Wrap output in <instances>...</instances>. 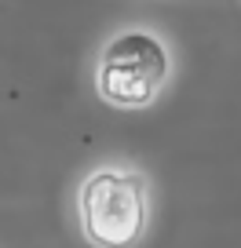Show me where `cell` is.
Wrapping results in <instances>:
<instances>
[{
    "mask_svg": "<svg viewBox=\"0 0 241 248\" xmlns=\"http://www.w3.org/2000/svg\"><path fill=\"white\" fill-rule=\"evenodd\" d=\"M150 219L146 179L135 171L99 168L80 186V226L99 248H132Z\"/></svg>",
    "mask_w": 241,
    "mask_h": 248,
    "instance_id": "6da1fadb",
    "label": "cell"
},
{
    "mask_svg": "<svg viewBox=\"0 0 241 248\" xmlns=\"http://www.w3.org/2000/svg\"><path fill=\"white\" fill-rule=\"evenodd\" d=\"M168 47L146 30L117 33L99 55L95 88L113 106H150L168 80Z\"/></svg>",
    "mask_w": 241,
    "mask_h": 248,
    "instance_id": "7a4b0ae2",
    "label": "cell"
}]
</instances>
